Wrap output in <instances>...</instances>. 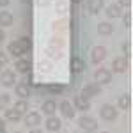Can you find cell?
<instances>
[{"label":"cell","instance_id":"14","mask_svg":"<svg viewBox=\"0 0 133 133\" xmlns=\"http://www.w3.org/2000/svg\"><path fill=\"white\" fill-rule=\"evenodd\" d=\"M57 110V103L53 101V99H46V101L43 103V114H46V115H53Z\"/></svg>","mask_w":133,"mask_h":133},{"label":"cell","instance_id":"21","mask_svg":"<svg viewBox=\"0 0 133 133\" xmlns=\"http://www.w3.org/2000/svg\"><path fill=\"white\" fill-rule=\"evenodd\" d=\"M12 23V14L7 11H0V25L2 27H9Z\"/></svg>","mask_w":133,"mask_h":133},{"label":"cell","instance_id":"28","mask_svg":"<svg viewBox=\"0 0 133 133\" xmlns=\"http://www.w3.org/2000/svg\"><path fill=\"white\" fill-rule=\"evenodd\" d=\"M124 53L126 57H130V43H124Z\"/></svg>","mask_w":133,"mask_h":133},{"label":"cell","instance_id":"6","mask_svg":"<svg viewBox=\"0 0 133 133\" xmlns=\"http://www.w3.org/2000/svg\"><path fill=\"white\" fill-rule=\"evenodd\" d=\"M73 108H76V110H80V112H87L89 108H91V101L87 99V98H83L82 94L80 96H75V101H73Z\"/></svg>","mask_w":133,"mask_h":133},{"label":"cell","instance_id":"36","mask_svg":"<svg viewBox=\"0 0 133 133\" xmlns=\"http://www.w3.org/2000/svg\"><path fill=\"white\" fill-rule=\"evenodd\" d=\"M101 133H108V131H101Z\"/></svg>","mask_w":133,"mask_h":133},{"label":"cell","instance_id":"7","mask_svg":"<svg viewBox=\"0 0 133 133\" xmlns=\"http://www.w3.org/2000/svg\"><path fill=\"white\" fill-rule=\"evenodd\" d=\"M105 57H107V50L103 48V46H94L91 51V59L94 64H99V62L105 61Z\"/></svg>","mask_w":133,"mask_h":133},{"label":"cell","instance_id":"1","mask_svg":"<svg viewBox=\"0 0 133 133\" xmlns=\"http://www.w3.org/2000/svg\"><path fill=\"white\" fill-rule=\"evenodd\" d=\"M30 48V39H18V41H12L9 44V55L12 57H21L25 51H29Z\"/></svg>","mask_w":133,"mask_h":133},{"label":"cell","instance_id":"29","mask_svg":"<svg viewBox=\"0 0 133 133\" xmlns=\"http://www.w3.org/2000/svg\"><path fill=\"white\" fill-rule=\"evenodd\" d=\"M119 5H131V0H119Z\"/></svg>","mask_w":133,"mask_h":133},{"label":"cell","instance_id":"22","mask_svg":"<svg viewBox=\"0 0 133 133\" xmlns=\"http://www.w3.org/2000/svg\"><path fill=\"white\" fill-rule=\"evenodd\" d=\"M98 32H99L101 36H110V34H112V25H110L108 21H101V23L98 25Z\"/></svg>","mask_w":133,"mask_h":133},{"label":"cell","instance_id":"23","mask_svg":"<svg viewBox=\"0 0 133 133\" xmlns=\"http://www.w3.org/2000/svg\"><path fill=\"white\" fill-rule=\"evenodd\" d=\"M14 110H16L18 114H27L29 105H27V101H25V99H18V101L14 103Z\"/></svg>","mask_w":133,"mask_h":133},{"label":"cell","instance_id":"25","mask_svg":"<svg viewBox=\"0 0 133 133\" xmlns=\"http://www.w3.org/2000/svg\"><path fill=\"white\" fill-rule=\"evenodd\" d=\"M124 23H126V27L130 29L131 27V14L128 12V14H124Z\"/></svg>","mask_w":133,"mask_h":133},{"label":"cell","instance_id":"8","mask_svg":"<svg viewBox=\"0 0 133 133\" xmlns=\"http://www.w3.org/2000/svg\"><path fill=\"white\" fill-rule=\"evenodd\" d=\"M25 124L29 126V128H37L39 126V123H41V115L37 112H27V115H25Z\"/></svg>","mask_w":133,"mask_h":133},{"label":"cell","instance_id":"35","mask_svg":"<svg viewBox=\"0 0 133 133\" xmlns=\"http://www.w3.org/2000/svg\"><path fill=\"white\" fill-rule=\"evenodd\" d=\"M12 133H21V131H12Z\"/></svg>","mask_w":133,"mask_h":133},{"label":"cell","instance_id":"3","mask_svg":"<svg viewBox=\"0 0 133 133\" xmlns=\"http://www.w3.org/2000/svg\"><path fill=\"white\" fill-rule=\"evenodd\" d=\"M112 80V71H108V69H98V71L94 73V82L98 83V85H103V83H108Z\"/></svg>","mask_w":133,"mask_h":133},{"label":"cell","instance_id":"11","mask_svg":"<svg viewBox=\"0 0 133 133\" xmlns=\"http://www.w3.org/2000/svg\"><path fill=\"white\" fill-rule=\"evenodd\" d=\"M62 128V123L59 117H55V115H48V119H46V130L48 131H59Z\"/></svg>","mask_w":133,"mask_h":133},{"label":"cell","instance_id":"30","mask_svg":"<svg viewBox=\"0 0 133 133\" xmlns=\"http://www.w3.org/2000/svg\"><path fill=\"white\" fill-rule=\"evenodd\" d=\"M11 0H0V7H5V5H9Z\"/></svg>","mask_w":133,"mask_h":133},{"label":"cell","instance_id":"20","mask_svg":"<svg viewBox=\"0 0 133 133\" xmlns=\"http://www.w3.org/2000/svg\"><path fill=\"white\" fill-rule=\"evenodd\" d=\"M87 7H89V11H91L92 14H98L103 7V0H89Z\"/></svg>","mask_w":133,"mask_h":133},{"label":"cell","instance_id":"9","mask_svg":"<svg viewBox=\"0 0 133 133\" xmlns=\"http://www.w3.org/2000/svg\"><path fill=\"white\" fill-rule=\"evenodd\" d=\"M128 69V57H117L112 62V71L115 73H124Z\"/></svg>","mask_w":133,"mask_h":133},{"label":"cell","instance_id":"24","mask_svg":"<svg viewBox=\"0 0 133 133\" xmlns=\"http://www.w3.org/2000/svg\"><path fill=\"white\" fill-rule=\"evenodd\" d=\"M9 101H11L9 94H0V110H5L9 107Z\"/></svg>","mask_w":133,"mask_h":133},{"label":"cell","instance_id":"13","mask_svg":"<svg viewBox=\"0 0 133 133\" xmlns=\"http://www.w3.org/2000/svg\"><path fill=\"white\" fill-rule=\"evenodd\" d=\"M14 68H16V71H20V73H29L30 71V61L29 59H18L16 64H14Z\"/></svg>","mask_w":133,"mask_h":133},{"label":"cell","instance_id":"18","mask_svg":"<svg viewBox=\"0 0 133 133\" xmlns=\"http://www.w3.org/2000/svg\"><path fill=\"white\" fill-rule=\"evenodd\" d=\"M16 94L20 96L21 99H25V98H29V94H30V87H29L27 83H20V85H16Z\"/></svg>","mask_w":133,"mask_h":133},{"label":"cell","instance_id":"2","mask_svg":"<svg viewBox=\"0 0 133 133\" xmlns=\"http://www.w3.org/2000/svg\"><path fill=\"white\" fill-rule=\"evenodd\" d=\"M78 128H82L83 131L87 133H92L98 130V121L94 119V117H89V115H83L78 119Z\"/></svg>","mask_w":133,"mask_h":133},{"label":"cell","instance_id":"34","mask_svg":"<svg viewBox=\"0 0 133 133\" xmlns=\"http://www.w3.org/2000/svg\"><path fill=\"white\" fill-rule=\"evenodd\" d=\"M2 68H4V64H2V62H0V71H2Z\"/></svg>","mask_w":133,"mask_h":133},{"label":"cell","instance_id":"19","mask_svg":"<svg viewBox=\"0 0 133 133\" xmlns=\"http://www.w3.org/2000/svg\"><path fill=\"white\" fill-rule=\"evenodd\" d=\"M130 105H131V98H130V94L119 96V99H117V107H119V108L128 110V108H130Z\"/></svg>","mask_w":133,"mask_h":133},{"label":"cell","instance_id":"26","mask_svg":"<svg viewBox=\"0 0 133 133\" xmlns=\"http://www.w3.org/2000/svg\"><path fill=\"white\" fill-rule=\"evenodd\" d=\"M0 62H2V64H4V66H5V64H7V62H9V59H7V57H5V53H0Z\"/></svg>","mask_w":133,"mask_h":133},{"label":"cell","instance_id":"31","mask_svg":"<svg viewBox=\"0 0 133 133\" xmlns=\"http://www.w3.org/2000/svg\"><path fill=\"white\" fill-rule=\"evenodd\" d=\"M4 37H5V34H4V32H2V29H0V43L4 41Z\"/></svg>","mask_w":133,"mask_h":133},{"label":"cell","instance_id":"12","mask_svg":"<svg viewBox=\"0 0 133 133\" xmlns=\"http://www.w3.org/2000/svg\"><path fill=\"white\" fill-rule=\"evenodd\" d=\"M59 108H61L62 115H64V117H68V119H71L73 115H75V108H73V105L69 101H66V99L59 105Z\"/></svg>","mask_w":133,"mask_h":133},{"label":"cell","instance_id":"33","mask_svg":"<svg viewBox=\"0 0 133 133\" xmlns=\"http://www.w3.org/2000/svg\"><path fill=\"white\" fill-rule=\"evenodd\" d=\"M73 2H75V4H80V2H83V0H73Z\"/></svg>","mask_w":133,"mask_h":133},{"label":"cell","instance_id":"27","mask_svg":"<svg viewBox=\"0 0 133 133\" xmlns=\"http://www.w3.org/2000/svg\"><path fill=\"white\" fill-rule=\"evenodd\" d=\"M0 133H5V121L0 119Z\"/></svg>","mask_w":133,"mask_h":133},{"label":"cell","instance_id":"32","mask_svg":"<svg viewBox=\"0 0 133 133\" xmlns=\"http://www.w3.org/2000/svg\"><path fill=\"white\" fill-rule=\"evenodd\" d=\"M30 133H43V131H41V130H37V128H32Z\"/></svg>","mask_w":133,"mask_h":133},{"label":"cell","instance_id":"4","mask_svg":"<svg viewBox=\"0 0 133 133\" xmlns=\"http://www.w3.org/2000/svg\"><path fill=\"white\" fill-rule=\"evenodd\" d=\"M117 108L112 107V105H103L101 107V117L105 121H115L117 119Z\"/></svg>","mask_w":133,"mask_h":133},{"label":"cell","instance_id":"16","mask_svg":"<svg viewBox=\"0 0 133 133\" xmlns=\"http://www.w3.org/2000/svg\"><path fill=\"white\" fill-rule=\"evenodd\" d=\"M107 14H108L110 18H119V16L123 14L121 5H119V4H110V5L107 7Z\"/></svg>","mask_w":133,"mask_h":133},{"label":"cell","instance_id":"10","mask_svg":"<svg viewBox=\"0 0 133 133\" xmlns=\"http://www.w3.org/2000/svg\"><path fill=\"white\" fill-rule=\"evenodd\" d=\"M99 92H101V87H99L98 83H96V85H94V83H91V85H85V87L82 89V96L89 99V98H94V96H98Z\"/></svg>","mask_w":133,"mask_h":133},{"label":"cell","instance_id":"5","mask_svg":"<svg viewBox=\"0 0 133 133\" xmlns=\"http://www.w3.org/2000/svg\"><path fill=\"white\" fill-rule=\"evenodd\" d=\"M0 83L4 87H11L16 83V73L14 71H2L0 73Z\"/></svg>","mask_w":133,"mask_h":133},{"label":"cell","instance_id":"15","mask_svg":"<svg viewBox=\"0 0 133 133\" xmlns=\"http://www.w3.org/2000/svg\"><path fill=\"white\" fill-rule=\"evenodd\" d=\"M85 69V64L80 57H73L71 59V71L73 73H82Z\"/></svg>","mask_w":133,"mask_h":133},{"label":"cell","instance_id":"17","mask_svg":"<svg viewBox=\"0 0 133 133\" xmlns=\"http://www.w3.org/2000/svg\"><path fill=\"white\" fill-rule=\"evenodd\" d=\"M5 119L11 121V123H18L21 119V114H18L14 108H9V107H7V108H5Z\"/></svg>","mask_w":133,"mask_h":133}]
</instances>
